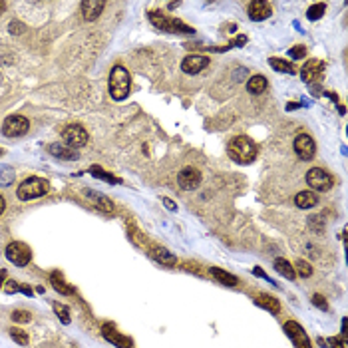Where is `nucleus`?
I'll list each match as a JSON object with an SVG mask.
<instances>
[{"label": "nucleus", "instance_id": "obj_19", "mask_svg": "<svg viewBox=\"0 0 348 348\" xmlns=\"http://www.w3.org/2000/svg\"><path fill=\"white\" fill-rule=\"evenodd\" d=\"M255 303H257L259 307H263V309L271 310V312H275V314L281 310L279 301H277L275 296H271V294H259V296H255Z\"/></svg>", "mask_w": 348, "mask_h": 348}, {"label": "nucleus", "instance_id": "obj_11", "mask_svg": "<svg viewBox=\"0 0 348 348\" xmlns=\"http://www.w3.org/2000/svg\"><path fill=\"white\" fill-rule=\"evenodd\" d=\"M199 183H201V173L193 167H185L177 173V185L185 191H191V189H197Z\"/></svg>", "mask_w": 348, "mask_h": 348}, {"label": "nucleus", "instance_id": "obj_16", "mask_svg": "<svg viewBox=\"0 0 348 348\" xmlns=\"http://www.w3.org/2000/svg\"><path fill=\"white\" fill-rule=\"evenodd\" d=\"M104 6H106V2H96V0H84L82 2V14H84V20H88V22H92V20H96L99 14H102V10H104Z\"/></svg>", "mask_w": 348, "mask_h": 348}, {"label": "nucleus", "instance_id": "obj_3", "mask_svg": "<svg viewBox=\"0 0 348 348\" xmlns=\"http://www.w3.org/2000/svg\"><path fill=\"white\" fill-rule=\"evenodd\" d=\"M149 20L155 28L163 30V32H171V34H193V28L187 26L185 22L177 20V18H169L161 12H149Z\"/></svg>", "mask_w": 348, "mask_h": 348}, {"label": "nucleus", "instance_id": "obj_24", "mask_svg": "<svg viewBox=\"0 0 348 348\" xmlns=\"http://www.w3.org/2000/svg\"><path fill=\"white\" fill-rule=\"evenodd\" d=\"M50 279H52V285H54V289H56L60 294H72V292H74V289L62 279L60 272H52V277H50Z\"/></svg>", "mask_w": 348, "mask_h": 348}, {"label": "nucleus", "instance_id": "obj_8", "mask_svg": "<svg viewBox=\"0 0 348 348\" xmlns=\"http://www.w3.org/2000/svg\"><path fill=\"white\" fill-rule=\"evenodd\" d=\"M307 183L312 187V189H318V191H329L334 183V179L330 177V173L320 169V167H312L309 173H307Z\"/></svg>", "mask_w": 348, "mask_h": 348}, {"label": "nucleus", "instance_id": "obj_2", "mask_svg": "<svg viewBox=\"0 0 348 348\" xmlns=\"http://www.w3.org/2000/svg\"><path fill=\"white\" fill-rule=\"evenodd\" d=\"M132 88V78H130V72L123 68V66H116L110 74V96L114 99H126Z\"/></svg>", "mask_w": 348, "mask_h": 348}, {"label": "nucleus", "instance_id": "obj_14", "mask_svg": "<svg viewBox=\"0 0 348 348\" xmlns=\"http://www.w3.org/2000/svg\"><path fill=\"white\" fill-rule=\"evenodd\" d=\"M272 14V8L269 2H265V0H255V2L249 4V18L259 22V20H265Z\"/></svg>", "mask_w": 348, "mask_h": 348}, {"label": "nucleus", "instance_id": "obj_40", "mask_svg": "<svg viewBox=\"0 0 348 348\" xmlns=\"http://www.w3.org/2000/svg\"><path fill=\"white\" fill-rule=\"evenodd\" d=\"M4 8H6V2H0V12H4Z\"/></svg>", "mask_w": 348, "mask_h": 348}, {"label": "nucleus", "instance_id": "obj_7", "mask_svg": "<svg viewBox=\"0 0 348 348\" xmlns=\"http://www.w3.org/2000/svg\"><path fill=\"white\" fill-rule=\"evenodd\" d=\"M4 253H6V259H8L12 265H16V267H26V265L30 263V257H32L30 249L24 245V243H18V241L10 243V245L6 247Z\"/></svg>", "mask_w": 348, "mask_h": 348}, {"label": "nucleus", "instance_id": "obj_21", "mask_svg": "<svg viewBox=\"0 0 348 348\" xmlns=\"http://www.w3.org/2000/svg\"><path fill=\"white\" fill-rule=\"evenodd\" d=\"M211 275H213L219 283L227 285V287H237V283H239V279H237L235 275H231V272H227V271H221V269H217V267L211 269Z\"/></svg>", "mask_w": 348, "mask_h": 348}, {"label": "nucleus", "instance_id": "obj_37", "mask_svg": "<svg viewBox=\"0 0 348 348\" xmlns=\"http://www.w3.org/2000/svg\"><path fill=\"white\" fill-rule=\"evenodd\" d=\"M163 203H165V205H167V209H171V211H173V209H175V207H177V205H175V203H173V201H171V199H167V197L163 199Z\"/></svg>", "mask_w": 348, "mask_h": 348}, {"label": "nucleus", "instance_id": "obj_30", "mask_svg": "<svg viewBox=\"0 0 348 348\" xmlns=\"http://www.w3.org/2000/svg\"><path fill=\"white\" fill-rule=\"evenodd\" d=\"M54 312L58 314V318L64 322V325H70V309L60 305V303H54Z\"/></svg>", "mask_w": 348, "mask_h": 348}, {"label": "nucleus", "instance_id": "obj_18", "mask_svg": "<svg viewBox=\"0 0 348 348\" xmlns=\"http://www.w3.org/2000/svg\"><path fill=\"white\" fill-rule=\"evenodd\" d=\"M316 203H318V197L312 191H301V193H296V197H294V205L298 209H310Z\"/></svg>", "mask_w": 348, "mask_h": 348}, {"label": "nucleus", "instance_id": "obj_22", "mask_svg": "<svg viewBox=\"0 0 348 348\" xmlns=\"http://www.w3.org/2000/svg\"><path fill=\"white\" fill-rule=\"evenodd\" d=\"M267 90V78L265 76H251L247 82V92L249 94H263Z\"/></svg>", "mask_w": 348, "mask_h": 348}, {"label": "nucleus", "instance_id": "obj_27", "mask_svg": "<svg viewBox=\"0 0 348 348\" xmlns=\"http://www.w3.org/2000/svg\"><path fill=\"white\" fill-rule=\"evenodd\" d=\"M8 332H10L12 340H14V342H18V344H22V346H26V344H28V340H30V338H28V334L24 332L22 329H16V327H12Z\"/></svg>", "mask_w": 348, "mask_h": 348}, {"label": "nucleus", "instance_id": "obj_17", "mask_svg": "<svg viewBox=\"0 0 348 348\" xmlns=\"http://www.w3.org/2000/svg\"><path fill=\"white\" fill-rule=\"evenodd\" d=\"M50 154L60 157V159H68V161H74V159H78V152L76 149H72L68 147L66 143H54V145H50Z\"/></svg>", "mask_w": 348, "mask_h": 348}, {"label": "nucleus", "instance_id": "obj_15", "mask_svg": "<svg viewBox=\"0 0 348 348\" xmlns=\"http://www.w3.org/2000/svg\"><path fill=\"white\" fill-rule=\"evenodd\" d=\"M320 72H322V62L316 60V58H312V60H309V62L303 66L301 76H303V80H305L307 84H310V82H314V80L320 76Z\"/></svg>", "mask_w": 348, "mask_h": 348}, {"label": "nucleus", "instance_id": "obj_13", "mask_svg": "<svg viewBox=\"0 0 348 348\" xmlns=\"http://www.w3.org/2000/svg\"><path fill=\"white\" fill-rule=\"evenodd\" d=\"M102 332H104V338H106L108 342L116 344L117 348H132V340H130L128 336L119 334L112 325H104V327H102Z\"/></svg>", "mask_w": 348, "mask_h": 348}, {"label": "nucleus", "instance_id": "obj_34", "mask_svg": "<svg viewBox=\"0 0 348 348\" xmlns=\"http://www.w3.org/2000/svg\"><path fill=\"white\" fill-rule=\"evenodd\" d=\"M8 30H10V34H22L24 30H26V26H24L22 22H18V20H12L10 26H8Z\"/></svg>", "mask_w": 348, "mask_h": 348}, {"label": "nucleus", "instance_id": "obj_29", "mask_svg": "<svg viewBox=\"0 0 348 348\" xmlns=\"http://www.w3.org/2000/svg\"><path fill=\"white\" fill-rule=\"evenodd\" d=\"M325 10H327V4H312L309 10H307V18L309 20H318L322 14H325Z\"/></svg>", "mask_w": 348, "mask_h": 348}, {"label": "nucleus", "instance_id": "obj_10", "mask_svg": "<svg viewBox=\"0 0 348 348\" xmlns=\"http://www.w3.org/2000/svg\"><path fill=\"white\" fill-rule=\"evenodd\" d=\"M294 152L301 159H312L314 157V152H316V145H314V139L307 134H301L294 137Z\"/></svg>", "mask_w": 348, "mask_h": 348}, {"label": "nucleus", "instance_id": "obj_23", "mask_svg": "<svg viewBox=\"0 0 348 348\" xmlns=\"http://www.w3.org/2000/svg\"><path fill=\"white\" fill-rule=\"evenodd\" d=\"M275 269H277V272H279V275L287 277L289 281H292V279L296 277V272H294L292 265H290L287 259H277V261H275Z\"/></svg>", "mask_w": 348, "mask_h": 348}, {"label": "nucleus", "instance_id": "obj_35", "mask_svg": "<svg viewBox=\"0 0 348 348\" xmlns=\"http://www.w3.org/2000/svg\"><path fill=\"white\" fill-rule=\"evenodd\" d=\"M312 303H314V307H318L320 310H329V305H327V301H325V296L314 294V296H312Z\"/></svg>", "mask_w": 348, "mask_h": 348}, {"label": "nucleus", "instance_id": "obj_38", "mask_svg": "<svg viewBox=\"0 0 348 348\" xmlns=\"http://www.w3.org/2000/svg\"><path fill=\"white\" fill-rule=\"evenodd\" d=\"M4 209H6V201H4V197L0 195V215L4 213Z\"/></svg>", "mask_w": 348, "mask_h": 348}, {"label": "nucleus", "instance_id": "obj_4", "mask_svg": "<svg viewBox=\"0 0 348 348\" xmlns=\"http://www.w3.org/2000/svg\"><path fill=\"white\" fill-rule=\"evenodd\" d=\"M50 191V183L42 177H28L24 179L16 191L20 201H30V199H36V197H42Z\"/></svg>", "mask_w": 348, "mask_h": 348}, {"label": "nucleus", "instance_id": "obj_5", "mask_svg": "<svg viewBox=\"0 0 348 348\" xmlns=\"http://www.w3.org/2000/svg\"><path fill=\"white\" fill-rule=\"evenodd\" d=\"M28 128H30V121L24 117V116L14 114V116H8V117L4 119V123H2V134H4L6 137H20V135H24V134L28 132Z\"/></svg>", "mask_w": 348, "mask_h": 348}, {"label": "nucleus", "instance_id": "obj_1", "mask_svg": "<svg viewBox=\"0 0 348 348\" xmlns=\"http://www.w3.org/2000/svg\"><path fill=\"white\" fill-rule=\"evenodd\" d=\"M227 154H229V157L233 161H237L241 165H247V163L255 161V157H257V145L249 137H245V135H237V137H233L229 141Z\"/></svg>", "mask_w": 348, "mask_h": 348}, {"label": "nucleus", "instance_id": "obj_20", "mask_svg": "<svg viewBox=\"0 0 348 348\" xmlns=\"http://www.w3.org/2000/svg\"><path fill=\"white\" fill-rule=\"evenodd\" d=\"M152 257H154L155 261H159L161 265H167V267H173V265H175V261H177L175 255L169 253L167 249H163V247H155L154 251H152Z\"/></svg>", "mask_w": 348, "mask_h": 348}, {"label": "nucleus", "instance_id": "obj_28", "mask_svg": "<svg viewBox=\"0 0 348 348\" xmlns=\"http://www.w3.org/2000/svg\"><path fill=\"white\" fill-rule=\"evenodd\" d=\"M90 173L94 177H97V179H104V181H108V183H119V179H116V177H112V175H108V173L102 169V167H90Z\"/></svg>", "mask_w": 348, "mask_h": 348}, {"label": "nucleus", "instance_id": "obj_39", "mask_svg": "<svg viewBox=\"0 0 348 348\" xmlns=\"http://www.w3.org/2000/svg\"><path fill=\"white\" fill-rule=\"evenodd\" d=\"M6 277V271H0V285H2V279Z\"/></svg>", "mask_w": 348, "mask_h": 348}, {"label": "nucleus", "instance_id": "obj_31", "mask_svg": "<svg viewBox=\"0 0 348 348\" xmlns=\"http://www.w3.org/2000/svg\"><path fill=\"white\" fill-rule=\"evenodd\" d=\"M294 267H296V272H298V275L305 277V279L312 275V267H310L307 261H303V259H301V261H296V265H294Z\"/></svg>", "mask_w": 348, "mask_h": 348}, {"label": "nucleus", "instance_id": "obj_6", "mask_svg": "<svg viewBox=\"0 0 348 348\" xmlns=\"http://www.w3.org/2000/svg\"><path fill=\"white\" fill-rule=\"evenodd\" d=\"M62 137H64V141L62 143H66L68 147H72V149H76V147H84L86 143H88V132L82 128V126H78V123H72V126H66L64 128V132H62Z\"/></svg>", "mask_w": 348, "mask_h": 348}, {"label": "nucleus", "instance_id": "obj_36", "mask_svg": "<svg viewBox=\"0 0 348 348\" xmlns=\"http://www.w3.org/2000/svg\"><path fill=\"white\" fill-rule=\"evenodd\" d=\"M18 290H20V283H16V281H8L4 285V292H8V294H14Z\"/></svg>", "mask_w": 348, "mask_h": 348}, {"label": "nucleus", "instance_id": "obj_32", "mask_svg": "<svg viewBox=\"0 0 348 348\" xmlns=\"http://www.w3.org/2000/svg\"><path fill=\"white\" fill-rule=\"evenodd\" d=\"M12 320L14 322H30L32 320V314L28 310H14L12 312Z\"/></svg>", "mask_w": 348, "mask_h": 348}, {"label": "nucleus", "instance_id": "obj_25", "mask_svg": "<svg viewBox=\"0 0 348 348\" xmlns=\"http://www.w3.org/2000/svg\"><path fill=\"white\" fill-rule=\"evenodd\" d=\"M14 177H16V173H14L12 167H8V165H0V187L10 185V183L14 181Z\"/></svg>", "mask_w": 348, "mask_h": 348}, {"label": "nucleus", "instance_id": "obj_12", "mask_svg": "<svg viewBox=\"0 0 348 348\" xmlns=\"http://www.w3.org/2000/svg\"><path fill=\"white\" fill-rule=\"evenodd\" d=\"M207 64H209V60H207L205 56L191 54V56L183 58V62H181V70H183L185 74H199L201 70L207 68Z\"/></svg>", "mask_w": 348, "mask_h": 348}, {"label": "nucleus", "instance_id": "obj_33", "mask_svg": "<svg viewBox=\"0 0 348 348\" xmlns=\"http://www.w3.org/2000/svg\"><path fill=\"white\" fill-rule=\"evenodd\" d=\"M305 54H307V48H305V46H294V48H290V50H289V56H290V58H294V60L305 58Z\"/></svg>", "mask_w": 348, "mask_h": 348}, {"label": "nucleus", "instance_id": "obj_9", "mask_svg": "<svg viewBox=\"0 0 348 348\" xmlns=\"http://www.w3.org/2000/svg\"><path fill=\"white\" fill-rule=\"evenodd\" d=\"M285 332H287V336L292 340L294 348H310V340H309L305 329L298 325V322L289 320L287 325H285Z\"/></svg>", "mask_w": 348, "mask_h": 348}, {"label": "nucleus", "instance_id": "obj_26", "mask_svg": "<svg viewBox=\"0 0 348 348\" xmlns=\"http://www.w3.org/2000/svg\"><path fill=\"white\" fill-rule=\"evenodd\" d=\"M269 64H271V68H275L277 72H287V74H292V72H294L292 64H289V62H285V60H281V58H271Z\"/></svg>", "mask_w": 348, "mask_h": 348}]
</instances>
